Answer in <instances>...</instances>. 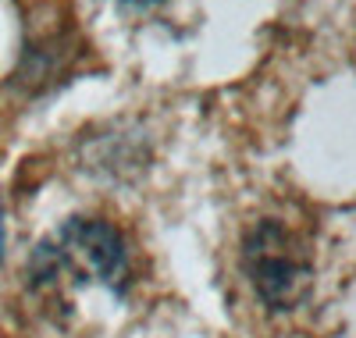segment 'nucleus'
Here are the masks:
<instances>
[{"instance_id": "7ed1b4c3", "label": "nucleus", "mask_w": 356, "mask_h": 338, "mask_svg": "<svg viewBox=\"0 0 356 338\" xmlns=\"http://www.w3.org/2000/svg\"><path fill=\"white\" fill-rule=\"evenodd\" d=\"M114 4H122V8H136V11H150V8L164 4V0H114Z\"/></svg>"}, {"instance_id": "20e7f679", "label": "nucleus", "mask_w": 356, "mask_h": 338, "mask_svg": "<svg viewBox=\"0 0 356 338\" xmlns=\"http://www.w3.org/2000/svg\"><path fill=\"white\" fill-rule=\"evenodd\" d=\"M0 253H4V221H0Z\"/></svg>"}, {"instance_id": "f03ea898", "label": "nucleus", "mask_w": 356, "mask_h": 338, "mask_svg": "<svg viewBox=\"0 0 356 338\" xmlns=\"http://www.w3.org/2000/svg\"><path fill=\"white\" fill-rule=\"evenodd\" d=\"M243 274L267 310H289L310 285L307 242L278 218H264L243 239Z\"/></svg>"}, {"instance_id": "f257e3e1", "label": "nucleus", "mask_w": 356, "mask_h": 338, "mask_svg": "<svg viewBox=\"0 0 356 338\" xmlns=\"http://www.w3.org/2000/svg\"><path fill=\"white\" fill-rule=\"evenodd\" d=\"M29 278L36 289L104 285L125 292L132 282V253L125 235L100 218H72L36 246Z\"/></svg>"}]
</instances>
